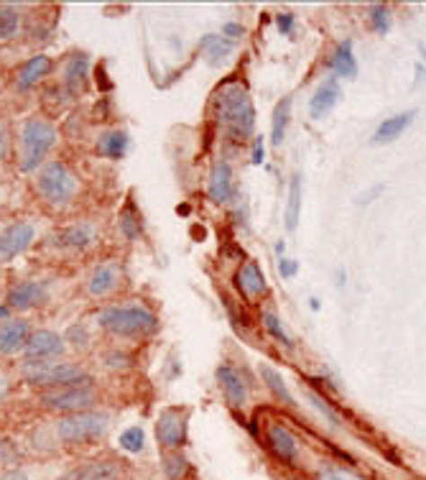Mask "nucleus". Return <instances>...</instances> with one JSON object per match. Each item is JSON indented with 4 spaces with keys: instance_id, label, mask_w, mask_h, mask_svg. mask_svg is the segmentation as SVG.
Listing matches in <instances>:
<instances>
[{
    "instance_id": "42",
    "label": "nucleus",
    "mask_w": 426,
    "mask_h": 480,
    "mask_svg": "<svg viewBox=\"0 0 426 480\" xmlns=\"http://www.w3.org/2000/svg\"><path fill=\"white\" fill-rule=\"evenodd\" d=\"M8 148H11V136H8L5 123H0V161L8 156Z\"/></svg>"
},
{
    "instance_id": "47",
    "label": "nucleus",
    "mask_w": 426,
    "mask_h": 480,
    "mask_svg": "<svg viewBox=\"0 0 426 480\" xmlns=\"http://www.w3.org/2000/svg\"><path fill=\"white\" fill-rule=\"evenodd\" d=\"M5 317H8V307L0 305V320H5Z\"/></svg>"
},
{
    "instance_id": "48",
    "label": "nucleus",
    "mask_w": 426,
    "mask_h": 480,
    "mask_svg": "<svg viewBox=\"0 0 426 480\" xmlns=\"http://www.w3.org/2000/svg\"><path fill=\"white\" fill-rule=\"evenodd\" d=\"M419 51H422V65L426 67V47H419Z\"/></svg>"
},
{
    "instance_id": "49",
    "label": "nucleus",
    "mask_w": 426,
    "mask_h": 480,
    "mask_svg": "<svg viewBox=\"0 0 426 480\" xmlns=\"http://www.w3.org/2000/svg\"><path fill=\"white\" fill-rule=\"evenodd\" d=\"M294 480H306V478H294Z\"/></svg>"
},
{
    "instance_id": "2",
    "label": "nucleus",
    "mask_w": 426,
    "mask_h": 480,
    "mask_svg": "<svg viewBox=\"0 0 426 480\" xmlns=\"http://www.w3.org/2000/svg\"><path fill=\"white\" fill-rule=\"evenodd\" d=\"M59 133L44 118H29L21 129V148H18V169L31 174L47 164L49 151L57 146Z\"/></svg>"
},
{
    "instance_id": "19",
    "label": "nucleus",
    "mask_w": 426,
    "mask_h": 480,
    "mask_svg": "<svg viewBox=\"0 0 426 480\" xmlns=\"http://www.w3.org/2000/svg\"><path fill=\"white\" fill-rule=\"evenodd\" d=\"M120 478V465L115 460H90L77 467H72L69 473H64L59 480H118Z\"/></svg>"
},
{
    "instance_id": "30",
    "label": "nucleus",
    "mask_w": 426,
    "mask_h": 480,
    "mask_svg": "<svg viewBox=\"0 0 426 480\" xmlns=\"http://www.w3.org/2000/svg\"><path fill=\"white\" fill-rule=\"evenodd\" d=\"M161 467H164V476L169 480H187L191 476V465L182 455V449L179 452H164Z\"/></svg>"
},
{
    "instance_id": "32",
    "label": "nucleus",
    "mask_w": 426,
    "mask_h": 480,
    "mask_svg": "<svg viewBox=\"0 0 426 480\" xmlns=\"http://www.w3.org/2000/svg\"><path fill=\"white\" fill-rule=\"evenodd\" d=\"M312 480H365V478L360 473H355V470L345 467V465L324 460V463H319L315 467V478Z\"/></svg>"
},
{
    "instance_id": "20",
    "label": "nucleus",
    "mask_w": 426,
    "mask_h": 480,
    "mask_svg": "<svg viewBox=\"0 0 426 480\" xmlns=\"http://www.w3.org/2000/svg\"><path fill=\"white\" fill-rule=\"evenodd\" d=\"M235 289L245 299H258L261 294H266V276L261 271V266L255 261L243 263L235 271Z\"/></svg>"
},
{
    "instance_id": "23",
    "label": "nucleus",
    "mask_w": 426,
    "mask_h": 480,
    "mask_svg": "<svg viewBox=\"0 0 426 480\" xmlns=\"http://www.w3.org/2000/svg\"><path fill=\"white\" fill-rule=\"evenodd\" d=\"M49 72H51V59H49L47 54H39V57H31L26 65L18 69V77L16 84L18 90H31L33 84H39V82L47 77Z\"/></svg>"
},
{
    "instance_id": "35",
    "label": "nucleus",
    "mask_w": 426,
    "mask_h": 480,
    "mask_svg": "<svg viewBox=\"0 0 426 480\" xmlns=\"http://www.w3.org/2000/svg\"><path fill=\"white\" fill-rule=\"evenodd\" d=\"M370 26L376 33L391 31V8L386 3H373L370 5Z\"/></svg>"
},
{
    "instance_id": "1",
    "label": "nucleus",
    "mask_w": 426,
    "mask_h": 480,
    "mask_svg": "<svg viewBox=\"0 0 426 480\" xmlns=\"http://www.w3.org/2000/svg\"><path fill=\"white\" fill-rule=\"evenodd\" d=\"M212 111H215L217 126L227 138H233V141L251 138L253 130H255V108H253L248 90L240 82L222 84L215 95Z\"/></svg>"
},
{
    "instance_id": "25",
    "label": "nucleus",
    "mask_w": 426,
    "mask_h": 480,
    "mask_svg": "<svg viewBox=\"0 0 426 480\" xmlns=\"http://www.w3.org/2000/svg\"><path fill=\"white\" fill-rule=\"evenodd\" d=\"M128 146H130V138H128L126 130H105L100 138H97L95 151L100 156L111 161H120L126 156Z\"/></svg>"
},
{
    "instance_id": "40",
    "label": "nucleus",
    "mask_w": 426,
    "mask_h": 480,
    "mask_svg": "<svg viewBox=\"0 0 426 480\" xmlns=\"http://www.w3.org/2000/svg\"><path fill=\"white\" fill-rule=\"evenodd\" d=\"M108 366L111 369H128L130 366V358H128L126 352H112V355H108Z\"/></svg>"
},
{
    "instance_id": "10",
    "label": "nucleus",
    "mask_w": 426,
    "mask_h": 480,
    "mask_svg": "<svg viewBox=\"0 0 426 480\" xmlns=\"http://www.w3.org/2000/svg\"><path fill=\"white\" fill-rule=\"evenodd\" d=\"M207 194L215 205H227L235 197V179H233V166L227 159H215L209 169V182H207Z\"/></svg>"
},
{
    "instance_id": "3",
    "label": "nucleus",
    "mask_w": 426,
    "mask_h": 480,
    "mask_svg": "<svg viewBox=\"0 0 426 480\" xmlns=\"http://www.w3.org/2000/svg\"><path fill=\"white\" fill-rule=\"evenodd\" d=\"M97 322L105 333L118 337H151L158 333L156 315L146 307H108Z\"/></svg>"
},
{
    "instance_id": "9",
    "label": "nucleus",
    "mask_w": 426,
    "mask_h": 480,
    "mask_svg": "<svg viewBox=\"0 0 426 480\" xmlns=\"http://www.w3.org/2000/svg\"><path fill=\"white\" fill-rule=\"evenodd\" d=\"M266 448L279 463L297 465V460H299V442L286 424L271 422L266 427Z\"/></svg>"
},
{
    "instance_id": "43",
    "label": "nucleus",
    "mask_w": 426,
    "mask_h": 480,
    "mask_svg": "<svg viewBox=\"0 0 426 480\" xmlns=\"http://www.w3.org/2000/svg\"><path fill=\"white\" fill-rule=\"evenodd\" d=\"M266 159V146H263V138H255L253 141V164H263Z\"/></svg>"
},
{
    "instance_id": "26",
    "label": "nucleus",
    "mask_w": 426,
    "mask_h": 480,
    "mask_svg": "<svg viewBox=\"0 0 426 480\" xmlns=\"http://www.w3.org/2000/svg\"><path fill=\"white\" fill-rule=\"evenodd\" d=\"M200 47L205 51L207 62L212 67H220L233 51H235V44L233 41H227V39H222L220 33H207L205 39L200 41Z\"/></svg>"
},
{
    "instance_id": "27",
    "label": "nucleus",
    "mask_w": 426,
    "mask_h": 480,
    "mask_svg": "<svg viewBox=\"0 0 426 480\" xmlns=\"http://www.w3.org/2000/svg\"><path fill=\"white\" fill-rule=\"evenodd\" d=\"M258 373H261V378H263V386H269V391L276 396V399L284 401L288 409H297V399H294V396H291V391L286 388L284 376H281L279 370L271 369V366L263 363V366L258 369Z\"/></svg>"
},
{
    "instance_id": "36",
    "label": "nucleus",
    "mask_w": 426,
    "mask_h": 480,
    "mask_svg": "<svg viewBox=\"0 0 426 480\" xmlns=\"http://www.w3.org/2000/svg\"><path fill=\"white\" fill-rule=\"evenodd\" d=\"M143 442H146V437H143L141 427H128L126 432L120 434V448L126 449V452H141Z\"/></svg>"
},
{
    "instance_id": "17",
    "label": "nucleus",
    "mask_w": 426,
    "mask_h": 480,
    "mask_svg": "<svg viewBox=\"0 0 426 480\" xmlns=\"http://www.w3.org/2000/svg\"><path fill=\"white\" fill-rule=\"evenodd\" d=\"M31 327L26 320H5L0 324V355H16L26 351Z\"/></svg>"
},
{
    "instance_id": "13",
    "label": "nucleus",
    "mask_w": 426,
    "mask_h": 480,
    "mask_svg": "<svg viewBox=\"0 0 426 480\" xmlns=\"http://www.w3.org/2000/svg\"><path fill=\"white\" fill-rule=\"evenodd\" d=\"M97 238V230L95 225L90 223H77V225H69V227H62V230H57L49 243L54 245V248H62V251H87Z\"/></svg>"
},
{
    "instance_id": "45",
    "label": "nucleus",
    "mask_w": 426,
    "mask_h": 480,
    "mask_svg": "<svg viewBox=\"0 0 426 480\" xmlns=\"http://www.w3.org/2000/svg\"><path fill=\"white\" fill-rule=\"evenodd\" d=\"M5 394H8V378H5V373L0 370V401L5 399Z\"/></svg>"
},
{
    "instance_id": "15",
    "label": "nucleus",
    "mask_w": 426,
    "mask_h": 480,
    "mask_svg": "<svg viewBox=\"0 0 426 480\" xmlns=\"http://www.w3.org/2000/svg\"><path fill=\"white\" fill-rule=\"evenodd\" d=\"M215 376H217V384H220L225 399L230 401L235 409H240L245 404V399H248V384H245L243 373L233 369L230 363H222V366H217Z\"/></svg>"
},
{
    "instance_id": "31",
    "label": "nucleus",
    "mask_w": 426,
    "mask_h": 480,
    "mask_svg": "<svg viewBox=\"0 0 426 480\" xmlns=\"http://www.w3.org/2000/svg\"><path fill=\"white\" fill-rule=\"evenodd\" d=\"M118 227L128 240H138L143 236V218L138 215V209L133 202H128L126 208L120 209V218H118Z\"/></svg>"
},
{
    "instance_id": "16",
    "label": "nucleus",
    "mask_w": 426,
    "mask_h": 480,
    "mask_svg": "<svg viewBox=\"0 0 426 480\" xmlns=\"http://www.w3.org/2000/svg\"><path fill=\"white\" fill-rule=\"evenodd\" d=\"M120 279L123 271L118 266V261H105L95 266V271L90 273V281H87V291L90 297H108L115 289L120 287Z\"/></svg>"
},
{
    "instance_id": "33",
    "label": "nucleus",
    "mask_w": 426,
    "mask_h": 480,
    "mask_svg": "<svg viewBox=\"0 0 426 480\" xmlns=\"http://www.w3.org/2000/svg\"><path fill=\"white\" fill-rule=\"evenodd\" d=\"M21 29V11L13 5H0V39L8 41Z\"/></svg>"
},
{
    "instance_id": "28",
    "label": "nucleus",
    "mask_w": 426,
    "mask_h": 480,
    "mask_svg": "<svg viewBox=\"0 0 426 480\" xmlns=\"http://www.w3.org/2000/svg\"><path fill=\"white\" fill-rule=\"evenodd\" d=\"M299 215H301V176L294 174L291 176V184H288V197H286V212L284 220L288 233L297 230L299 225Z\"/></svg>"
},
{
    "instance_id": "24",
    "label": "nucleus",
    "mask_w": 426,
    "mask_h": 480,
    "mask_svg": "<svg viewBox=\"0 0 426 480\" xmlns=\"http://www.w3.org/2000/svg\"><path fill=\"white\" fill-rule=\"evenodd\" d=\"M413 118H416V111H406L398 112L394 118H388V120H383L378 129H376V133H373V144L383 146L395 141V138L413 123Z\"/></svg>"
},
{
    "instance_id": "11",
    "label": "nucleus",
    "mask_w": 426,
    "mask_h": 480,
    "mask_svg": "<svg viewBox=\"0 0 426 480\" xmlns=\"http://www.w3.org/2000/svg\"><path fill=\"white\" fill-rule=\"evenodd\" d=\"M36 238V230L31 223H13L0 233V263L23 253Z\"/></svg>"
},
{
    "instance_id": "18",
    "label": "nucleus",
    "mask_w": 426,
    "mask_h": 480,
    "mask_svg": "<svg viewBox=\"0 0 426 480\" xmlns=\"http://www.w3.org/2000/svg\"><path fill=\"white\" fill-rule=\"evenodd\" d=\"M340 97H342L340 80L332 75V77H327V80L319 84V90L315 93V97L309 100V112H312V118H315V120L327 118V115L334 111V105L340 102Z\"/></svg>"
},
{
    "instance_id": "22",
    "label": "nucleus",
    "mask_w": 426,
    "mask_h": 480,
    "mask_svg": "<svg viewBox=\"0 0 426 480\" xmlns=\"http://www.w3.org/2000/svg\"><path fill=\"white\" fill-rule=\"evenodd\" d=\"M87 80H90V59L84 54H75L64 67V84L72 95H79L84 93Z\"/></svg>"
},
{
    "instance_id": "14",
    "label": "nucleus",
    "mask_w": 426,
    "mask_h": 480,
    "mask_svg": "<svg viewBox=\"0 0 426 480\" xmlns=\"http://www.w3.org/2000/svg\"><path fill=\"white\" fill-rule=\"evenodd\" d=\"M49 302V284L44 281H23L8 291V309H33Z\"/></svg>"
},
{
    "instance_id": "34",
    "label": "nucleus",
    "mask_w": 426,
    "mask_h": 480,
    "mask_svg": "<svg viewBox=\"0 0 426 480\" xmlns=\"http://www.w3.org/2000/svg\"><path fill=\"white\" fill-rule=\"evenodd\" d=\"M261 322H263V330H266L276 342H281L284 348H294V340H291V335L286 333V327L281 324V320L276 317V312H263V315H261Z\"/></svg>"
},
{
    "instance_id": "8",
    "label": "nucleus",
    "mask_w": 426,
    "mask_h": 480,
    "mask_svg": "<svg viewBox=\"0 0 426 480\" xmlns=\"http://www.w3.org/2000/svg\"><path fill=\"white\" fill-rule=\"evenodd\" d=\"M187 424H190V414L179 406L164 409L156 419V440L166 452H179L187 442Z\"/></svg>"
},
{
    "instance_id": "29",
    "label": "nucleus",
    "mask_w": 426,
    "mask_h": 480,
    "mask_svg": "<svg viewBox=\"0 0 426 480\" xmlns=\"http://www.w3.org/2000/svg\"><path fill=\"white\" fill-rule=\"evenodd\" d=\"M288 120H291V97H284V100L276 105V111H273V120H271V144H284Z\"/></svg>"
},
{
    "instance_id": "5",
    "label": "nucleus",
    "mask_w": 426,
    "mask_h": 480,
    "mask_svg": "<svg viewBox=\"0 0 426 480\" xmlns=\"http://www.w3.org/2000/svg\"><path fill=\"white\" fill-rule=\"evenodd\" d=\"M111 416L105 412H77L57 422V437L64 445H87L108 434Z\"/></svg>"
},
{
    "instance_id": "41",
    "label": "nucleus",
    "mask_w": 426,
    "mask_h": 480,
    "mask_svg": "<svg viewBox=\"0 0 426 480\" xmlns=\"http://www.w3.org/2000/svg\"><path fill=\"white\" fill-rule=\"evenodd\" d=\"M276 26H279V31L281 33L291 36V33H294V16H291V13H281V16L276 18Z\"/></svg>"
},
{
    "instance_id": "37",
    "label": "nucleus",
    "mask_w": 426,
    "mask_h": 480,
    "mask_svg": "<svg viewBox=\"0 0 426 480\" xmlns=\"http://www.w3.org/2000/svg\"><path fill=\"white\" fill-rule=\"evenodd\" d=\"M306 396H309V401H312V404H315L316 412H319V414L324 416V419H327V422H330L332 427H340V422H342V419H340V414H337V412H334V409H332L330 401L322 399V396H319V394H316V391H309V394H306Z\"/></svg>"
},
{
    "instance_id": "46",
    "label": "nucleus",
    "mask_w": 426,
    "mask_h": 480,
    "mask_svg": "<svg viewBox=\"0 0 426 480\" xmlns=\"http://www.w3.org/2000/svg\"><path fill=\"white\" fill-rule=\"evenodd\" d=\"M337 287H345V281H348V276H345V271H337Z\"/></svg>"
},
{
    "instance_id": "44",
    "label": "nucleus",
    "mask_w": 426,
    "mask_h": 480,
    "mask_svg": "<svg viewBox=\"0 0 426 480\" xmlns=\"http://www.w3.org/2000/svg\"><path fill=\"white\" fill-rule=\"evenodd\" d=\"M0 480H31V478H29L23 470H11V473H5Z\"/></svg>"
},
{
    "instance_id": "38",
    "label": "nucleus",
    "mask_w": 426,
    "mask_h": 480,
    "mask_svg": "<svg viewBox=\"0 0 426 480\" xmlns=\"http://www.w3.org/2000/svg\"><path fill=\"white\" fill-rule=\"evenodd\" d=\"M243 33H245V29H243L240 23H235V21H227V23H222L220 36H222V39H227V41H233V44H235V41L240 39V36H243Z\"/></svg>"
},
{
    "instance_id": "7",
    "label": "nucleus",
    "mask_w": 426,
    "mask_h": 480,
    "mask_svg": "<svg viewBox=\"0 0 426 480\" xmlns=\"http://www.w3.org/2000/svg\"><path fill=\"white\" fill-rule=\"evenodd\" d=\"M95 391H93V381L90 384H75V386H62V388H51L44 391L39 401L41 406L49 412H90V406H95Z\"/></svg>"
},
{
    "instance_id": "39",
    "label": "nucleus",
    "mask_w": 426,
    "mask_h": 480,
    "mask_svg": "<svg viewBox=\"0 0 426 480\" xmlns=\"http://www.w3.org/2000/svg\"><path fill=\"white\" fill-rule=\"evenodd\" d=\"M299 271V266H297V261H288V258H279V273L284 276V279H291V276H297Z\"/></svg>"
},
{
    "instance_id": "6",
    "label": "nucleus",
    "mask_w": 426,
    "mask_h": 480,
    "mask_svg": "<svg viewBox=\"0 0 426 480\" xmlns=\"http://www.w3.org/2000/svg\"><path fill=\"white\" fill-rule=\"evenodd\" d=\"M23 381L33 388H62V386H75V384H90L93 378L84 370L75 366V363H23Z\"/></svg>"
},
{
    "instance_id": "4",
    "label": "nucleus",
    "mask_w": 426,
    "mask_h": 480,
    "mask_svg": "<svg viewBox=\"0 0 426 480\" xmlns=\"http://www.w3.org/2000/svg\"><path fill=\"white\" fill-rule=\"evenodd\" d=\"M79 182L77 176L69 172V166L64 161H47L39 176H36V192L47 200L54 208H64L67 202H72V197L77 194Z\"/></svg>"
},
{
    "instance_id": "12",
    "label": "nucleus",
    "mask_w": 426,
    "mask_h": 480,
    "mask_svg": "<svg viewBox=\"0 0 426 480\" xmlns=\"http://www.w3.org/2000/svg\"><path fill=\"white\" fill-rule=\"evenodd\" d=\"M26 363H47L54 360L64 352V337H59L51 330H39L29 337V345H26Z\"/></svg>"
},
{
    "instance_id": "21",
    "label": "nucleus",
    "mask_w": 426,
    "mask_h": 480,
    "mask_svg": "<svg viewBox=\"0 0 426 480\" xmlns=\"http://www.w3.org/2000/svg\"><path fill=\"white\" fill-rule=\"evenodd\" d=\"M327 67L334 72V77H342V80L358 77V59H355V51H352V41L350 39L332 51V57L327 59Z\"/></svg>"
}]
</instances>
